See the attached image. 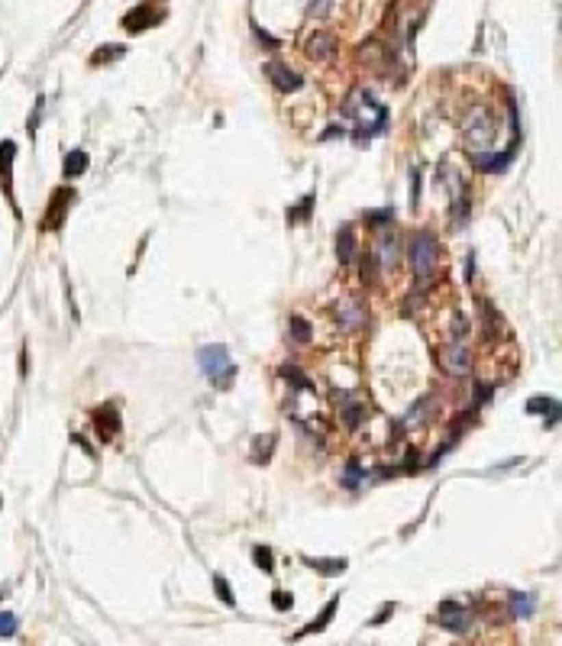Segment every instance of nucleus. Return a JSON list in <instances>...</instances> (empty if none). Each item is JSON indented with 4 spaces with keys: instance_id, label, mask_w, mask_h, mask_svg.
Wrapping results in <instances>:
<instances>
[{
    "instance_id": "nucleus-1",
    "label": "nucleus",
    "mask_w": 562,
    "mask_h": 646,
    "mask_svg": "<svg viewBox=\"0 0 562 646\" xmlns=\"http://www.w3.org/2000/svg\"><path fill=\"white\" fill-rule=\"evenodd\" d=\"M197 362H201V372H204L214 385H220V388H230L233 385L236 365L230 362V352H227V346H220V343L204 346V349L197 352Z\"/></svg>"
},
{
    "instance_id": "nucleus-2",
    "label": "nucleus",
    "mask_w": 562,
    "mask_h": 646,
    "mask_svg": "<svg viewBox=\"0 0 562 646\" xmlns=\"http://www.w3.org/2000/svg\"><path fill=\"white\" fill-rule=\"evenodd\" d=\"M346 114L356 116V126L359 133H368V136H375V133H381L385 129V123H388V110L381 107V103H375L372 97H368L366 91H359L353 101H349V107H346Z\"/></svg>"
},
{
    "instance_id": "nucleus-3",
    "label": "nucleus",
    "mask_w": 562,
    "mask_h": 646,
    "mask_svg": "<svg viewBox=\"0 0 562 646\" xmlns=\"http://www.w3.org/2000/svg\"><path fill=\"white\" fill-rule=\"evenodd\" d=\"M411 259H413V272L420 278H430L436 265V239L433 233H417L413 236V246H411Z\"/></svg>"
},
{
    "instance_id": "nucleus-4",
    "label": "nucleus",
    "mask_w": 562,
    "mask_h": 646,
    "mask_svg": "<svg viewBox=\"0 0 562 646\" xmlns=\"http://www.w3.org/2000/svg\"><path fill=\"white\" fill-rule=\"evenodd\" d=\"M439 614H443V621H439L443 627H449V630H456V634H465V630H469L472 614L465 611L462 604H456V601H446V604H443V611H439Z\"/></svg>"
},
{
    "instance_id": "nucleus-5",
    "label": "nucleus",
    "mask_w": 562,
    "mask_h": 646,
    "mask_svg": "<svg viewBox=\"0 0 562 646\" xmlns=\"http://www.w3.org/2000/svg\"><path fill=\"white\" fill-rule=\"evenodd\" d=\"M265 75L272 78V84H275L278 91H301V84H304L294 71H288L285 65H278V62H268V65H265Z\"/></svg>"
},
{
    "instance_id": "nucleus-6",
    "label": "nucleus",
    "mask_w": 562,
    "mask_h": 646,
    "mask_svg": "<svg viewBox=\"0 0 562 646\" xmlns=\"http://www.w3.org/2000/svg\"><path fill=\"white\" fill-rule=\"evenodd\" d=\"M159 23V10H152V7H139V10H129L127 20H123V26H127L129 33H136V29H146V26H155Z\"/></svg>"
},
{
    "instance_id": "nucleus-7",
    "label": "nucleus",
    "mask_w": 562,
    "mask_h": 646,
    "mask_svg": "<svg viewBox=\"0 0 562 646\" xmlns=\"http://www.w3.org/2000/svg\"><path fill=\"white\" fill-rule=\"evenodd\" d=\"M94 420H97V430H101V440H110L116 430H120V417H116L114 408H103L94 414Z\"/></svg>"
},
{
    "instance_id": "nucleus-8",
    "label": "nucleus",
    "mask_w": 562,
    "mask_h": 646,
    "mask_svg": "<svg viewBox=\"0 0 562 646\" xmlns=\"http://www.w3.org/2000/svg\"><path fill=\"white\" fill-rule=\"evenodd\" d=\"M336 252H340V259H343V262H353V256H356V229H353V227H343V229H340V239H336Z\"/></svg>"
},
{
    "instance_id": "nucleus-9",
    "label": "nucleus",
    "mask_w": 562,
    "mask_h": 646,
    "mask_svg": "<svg viewBox=\"0 0 562 646\" xmlns=\"http://www.w3.org/2000/svg\"><path fill=\"white\" fill-rule=\"evenodd\" d=\"M84 169H88V156L81 149L65 156V178H78V175H84Z\"/></svg>"
},
{
    "instance_id": "nucleus-10",
    "label": "nucleus",
    "mask_w": 562,
    "mask_h": 646,
    "mask_svg": "<svg viewBox=\"0 0 562 646\" xmlns=\"http://www.w3.org/2000/svg\"><path fill=\"white\" fill-rule=\"evenodd\" d=\"M307 566H314L320 575H340L346 569V559H307Z\"/></svg>"
},
{
    "instance_id": "nucleus-11",
    "label": "nucleus",
    "mask_w": 562,
    "mask_h": 646,
    "mask_svg": "<svg viewBox=\"0 0 562 646\" xmlns=\"http://www.w3.org/2000/svg\"><path fill=\"white\" fill-rule=\"evenodd\" d=\"M71 201V191H62L52 197V216H49V227H58L62 223V216H65V204Z\"/></svg>"
},
{
    "instance_id": "nucleus-12",
    "label": "nucleus",
    "mask_w": 562,
    "mask_h": 646,
    "mask_svg": "<svg viewBox=\"0 0 562 646\" xmlns=\"http://www.w3.org/2000/svg\"><path fill=\"white\" fill-rule=\"evenodd\" d=\"M546 410H550V414H556V410H559V404H556V401H550V397H530V401H527V414H546Z\"/></svg>"
},
{
    "instance_id": "nucleus-13",
    "label": "nucleus",
    "mask_w": 562,
    "mask_h": 646,
    "mask_svg": "<svg viewBox=\"0 0 562 646\" xmlns=\"http://www.w3.org/2000/svg\"><path fill=\"white\" fill-rule=\"evenodd\" d=\"M13 152H16V146H13V142H0V175H3V178H10Z\"/></svg>"
},
{
    "instance_id": "nucleus-14",
    "label": "nucleus",
    "mask_w": 562,
    "mask_h": 646,
    "mask_svg": "<svg viewBox=\"0 0 562 646\" xmlns=\"http://www.w3.org/2000/svg\"><path fill=\"white\" fill-rule=\"evenodd\" d=\"M333 611H336V598H333L330 604H327V611H323V614H320V617H317V621H314V623H307V627H304L301 634H314V630H323V627H327V621H330V617H333Z\"/></svg>"
},
{
    "instance_id": "nucleus-15",
    "label": "nucleus",
    "mask_w": 562,
    "mask_h": 646,
    "mask_svg": "<svg viewBox=\"0 0 562 646\" xmlns=\"http://www.w3.org/2000/svg\"><path fill=\"white\" fill-rule=\"evenodd\" d=\"M511 604H514L517 617H530V614H533V601L524 598V595H511Z\"/></svg>"
},
{
    "instance_id": "nucleus-16",
    "label": "nucleus",
    "mask_w": 562,
    "mask_h": 646,
    "mask_svg": "<svg viewBox=\"0 0 562 646\" xmlns=\"http://www.w3.org/2000/svg\"><path fill=\"white\" fill-rule=\"evenodd\" d=\"M16 634V617L10 611H0V636H13Z\"/></svg>"
},
{
    "instance_id": "nucleus-17",
    "label": "nucleus",
    "mask_w": 562,
    "mask_h": 646,
    "mask_svg": "<svg viewBox=\"0 0 562 646\" xmlns=\"http://www.w3.org/2000/svg\"><path fill=\"white\" fill-rule=\"evenodd\" d=\"M330 49H333L330 36H317V39L310 42V55H330Z\"/></svg>"
},
{
    "instance_id": "nucleus-18",
    "label": "nucleus",
    "mask_w": 562,
    "mask_h": 646,
    "mask_svg": "<svg viewBox=\"0 0 562 646\" xmlns=\"http://www.w3.org/2000/svg\"><path fill=\"white\" fill-rule=\"evenodd\" d=\"M359 475H362V469H359V462H349V469H346V478H343V485H346V488H359Z\"/></svg>"
},
{
    "instance_id": "nucleus-19",
    "label": "nucleus",
    "mask_w": 562,
    "mask_h": 646,
    "mask_svg": "<svg viewBox=\"0 0 562 646\" xmlns=\"http://www.w3.org/2000/svg\"><path fill=\"white\" fill-rule=\"evenodd\" d=\"M255 562L265 569V572H272V549H265V546H255Z\"/></svg>"
},
{
    "instance_id": "nucleus-20",
    "label": "nucleus",
    "mask_w": 562,
    "mask_h": 646,
    "mask_svg": "<svg viewBox=\"0 0 562 646\" xmlns=\"http://www.w3.org/2000/svg\"><path fill=\"white\" fill-rule=\"evenodd\" d=\"M310 204H314V197H304V201L298 204V210H291V214H288V220H291V223H294V220H304V216L310 214Z\"/></svg>"
},
{
    "instance_id": "nucleus-21",
    "label": "nucleus",
    "mask_w": 562,
    "mask_h": 646,
    "mask_svg": "<svg viewBox=\"0 0 562 646\" xmlns=\"http://www.w3.org/2000/svg\"><path fill=\"white\" fill-rule=\"evenodd\" d=\"M291 327H294V333H298V340H301V343L310 340V323H307V320L294 317V320H291Z\"/></svg>"
},
{
    "instance_id": "nucleus-22",
    "label": "nucleus",
    "mask_w": 562,
    "mask_h": 646,
    "mask_svg": "<svg viewBox=\"0 0 562 646\" xmlns=\"http://www.w3.org/2000/svg\"><path fill=\"white\" fill-rule=\"evenodd\" d=\"M272 604H275L278 611H288V608L294 604V598H291L288 591H275V598H272Z\"/></svg>"
},
{
    "instance_id": "nucleus-23",
    "label": "nucleus",
    "mask_w": 562,
    "mask_h": 646,
    "mask_svg": "<svg viewBox=\"0 0 562 646\" xmlns=\"http://www.w3.org/2000/svg\"><path fill=\"white\" fill-rule=\"evenodd\" d=\"M214 585H217V591H220V598H223V604H233V591H230V585L223 582V578H214Z\"/></svg>"
},
{
    "instance_id": "nucleus-24",
    "label": "nucleus",
    "mask_w": 562,
    "mask_h": 646,
    "mask_svg": "<svg viewBox=\"0 0 562 646\" xmlns=\"http://www.w3.org/2000/svg\"><path fill=\"white\" fill-rule=\"evenodd\" d=\"M101 52H103V55H97V58H94V62H103V58H120V52H123V49H120V46H110V49L103 46Z\"/></svg>"
}]
</instances>
